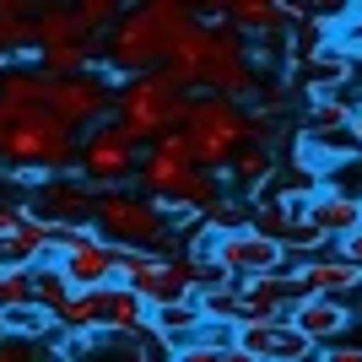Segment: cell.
<instances>
[{"label": "cell", "instance_id": "cell-1", "mask_svg": "<svg viewBox=\"0 0 362 362\" xmlns=\"http://www.w3.org/2000/svg\"><path fill=\"white\" fill-rule=\"evenodd\" d=\"M195 22V11L184 6V0H151V6H141V11L119 16L114 22V33L103 38L108 60L119 65V71L130 76H146V71H163L168 60H173V44H179V33Z\"/></svg>", "mask_w": 362, "mask_h": 362}, {"label": "cell", "instance_id": "cell-2", "mask_svg": "<svg viewBox=\"0 0 362 362\" xmlns=\"http://www.w3.org/2000/svg\"><path fill=\"white\" fill-rule=\"evenodd\" d=\"M179 130H184V141H189V163L206 168V173H222L227 157L238 146L265 136V130H255V119H249L238 103H222V98H189Z\"/></svg>", "mask_w": 362, "mask_h": 362}, {"label": "cell", "instance_id": "cell-3", "mask_svg": "<svg viewBox=\"0 0 362 362\" xmlns=\"http://www.w3.org/2000/svg\"><path fill=\"white\" fill-rule=\"evenodd\" d=\"M184 108H189V92L173 81L168 71H146V76H130V87L119 92V124L130 146L141 141H157L168 130L184 124Z\"/></svg>", "mask_w": 362, "mask_h": 362}, {"label": "cell", "instance_id": "cell-4", "mask_svg": "<svg viewBox=\"0 0 362 362\" xmlns=\"http://www.w3.org/2000/svg\"><path fill=\"white\" fill-rule=\"evenodd\" d=\"M92 227L103 243H130V249H146V255H173V227L157 216L151 200L136 195H114V189H98L92 200Z\"/></svg>", "mask_w": 362, "mask_h": 362}, {"label": "cell", "instance_id": "cell-5", "mask_svg": "<svg viewBox=\"0 0 362 362\" xmlns=\"http://www.w3.org/2000/svg\"><path fill=\"white\" fill-rule=\"evenodd\" d=\"M71 157H76V130H65V119H54L49 108H22L6 146H0V163L38 168L49 179H60V168H71Z\"/></svg>", "mask_w": 362, "mask_h": 362}, {"label": "cell", "instance_id": "cell-6", "mask_svg": "<svg viewBox=\"0 0 362 362\" xmlns=\"http://www.w3.org/2000/svg\"><path fill=\"white\" fill-rule=\"evenodd\" d=\"M216 265H222L233 281H259V276L292 271L298 259H292L281 243L259 238L255 227H243V233H227V238H216Z\"/></svg>", "mask_w": 362, "mask_h": 362}, {"label": "cell", "instance_id": "cell-7", "mask_svg": "<svg viewBox=\"0 0 362 362\" xmlns=\"http://www.w3.org/2000/svg\"><path fill=\"white\" fill-rule=\"evenodd\" d=\"M124 287L146 303V314H157L168 303H195V276H189V259L184 255H151Z\"/></svg>", "mask_w": 362, "mask_h": 362}, {"label": "cell", "instance_id": "cell-8", "mask_svg": "<svg viewBox=\"0 0 362 362\" xmlns=\"http://www.w3.org/2000/svg\"><path fill=\"white\" fill-rule=\"evenodd\" d=\"M233 346H243L255 362H314V346L292 330V319H265V325H238Z\"/></svg>", "mask_w": 362, "mask_h": 362}, {"label": "cell", "instance_id": "cell-9", "mask_svg": "<svg viewBox=\"0 0 362 362\" xmlns=\"http://www.w3.org/2000/svg\"><path fill=\"white\" fill-rule=\"evenodd\" d=\"M108 108H114V98H108V81L98 71L92 76H71V81H54V92H49V114L65 119V130L103 119Z\"/></svg>", "mask_w": 362, "mask_h": 362}, {"label": "cell", "instance_id": "cell-10", "mask_svg": "<svg viewBox=\"0 0 362 362\" xmlns=\"http://www.w3.org/2000/svg\"><path fill=\"white\" fill-rule=\"evenodd\" d=\"M92 200H98V184L87 179H44L38 189H33L28 211L38 216V222H92Z\"/></svg>", "mask_w": 362, "mask_h": 362}, {"label": "cell", "instance_id": "cell-11", "mask_svg": "<svg viewBox=\"0 0 362 362\" xmlns=\"http://www.w3.org/2000/svg\"><path fill=\"white\" fill-rule=\"evenodd\" d=\"M81 168H87L92 179L103 184H119L124 173H136V146H130V136H124V124H103V130H92V141L81 146Z\"/></svg>", "mask_w": 362, "mask_h": 362}, {"label": "cell", "instance_id": "cell-12", "mask_svg": "<svg viewBox=\"0 0 362 362\" xmlns=\"http://www.w3.org/2000/svg\"><path fill=\"white\" fill-rule=\"evenodd\" d=\"M308 298L303 281L292 271L259 276V281H243V325H265V319H287L298 303Z\"/></svg>", "mask_w": 362, "mask_h": 362}, {"label": "cell", "instance_id": "cell-13", "mask_svg": "<svg viewBox=\"0 0 362 362\" xmlns=\"http://www.w3.org/2000/svg\"><path fill=\"white\" fill-rule=\"evenodd\" d=\"M287 319H292V330L319 351V346H330V341H341V335L351 330V303H341V298H303Z\"/></svg>", "mask_w": 362, "mask_h": 362}, {"label": "cell", "instance_id": "cell-14", "mask_svg": "<svg viewBox=\"0 0 362 362\" xmlns=\"http://www.w3.org/2000/svg\"><path fill=\"white\" fill-rule=\"evenodd\" d=\"M292 276L303 281V292H308V298H341V303H346L351 292L362 287V271H357V265H346L335 249H330V255L298 259V265H292Z\"/></svg>", "mask_w": 362, "mask_h": 362}, {"label": "cell", "instance_id": "cell-15", "mask_svg": "<svg viewBox=\"0 0 362 362\" xmlns=\"http://www.w3.org/2000/svg\"><path fill=\"white\" fill-rule=\"evenodd\" d=\"M54 265L71 281V292H103L114 281V259H108L103 238H87V243H76V249H65V255H54Z\"/></svg>", "mask_w": 362, "mask_h": 362}, {"label": "cell", "instance_id": "cell-16", "mask_svg": "<svg viewBox=\"0 0 362 362\" xmlns=\"http://www.w3.org/2000/svg\"><path fill=\"white\" fill-rule=\"evenodd\" d=\"M146 319H151L146 303L124 287V281H108V287L98 292V330H108V335H141V330H146Z\"/></svg>", "mask_w": 362, "mask_h": 362}, {"label": "cell", "instance_id": "cell-17", "mask_svg": "<svg viewBox=\"0 0 362 362\" xmlns=\"http://www.w3.org/2000/svg\"><path fill=\"white\" fill-rule=\"evenodd\" d=\"M351 81H357V65H351L346 54H335L330 44L314 49V54L303 60V87H308V98H314V103H319V98H341Z\"/></svg>", "mask_w": 362, "mask_h": 362}, {"label": "cell", "instance_id": "cell-18", "mask_svg": "<svg viewBox=\"0 0 362 362\" xmlns=\"http://www.w3.org/2000/svg\"><path fill=\"white\" fill-rule=\"evenodd\" d=\"M49 259V222L38 216H22V222L0 238V265H16V271H33V265H44Z\"/></svg>", "mask_w": 362, "mask_h": 362}, {"label": "cell", "instance_id": "cell-19", "mask_svg": "<svg viewBox=\"0 0 362 362\" xmlns=\"http://www.w3.org/2000/svg\"><path fill=\"white\" fill-rule=\"evenodd\" d=\"M308 222L319 227V238H325V243H335V238H346V233L362 227V200H346V195L319 189V195L308 200Z\"/></svg>", "mask_w": 362, "mask_h": 362}, {"label": "cell", "instance_id": "cell-20", "mask_svg": "<svg viewBox=\"0 0 362 362\" xmlns=\"http://www.w3.org/2000/svg\"><path fill=\"white\" fill-rule=\"evenodd\" d=\"M49 92H54V76L44 71H22V65H6V76H0V103L6 108H49Z\"/></svg>", "mask_w": 362, "mask_h": 362}, {"label": "cell", "instance_id": "cell-21", "mask_svg": "<svg viewBox=\"0 0 362 362\" xmlns=\"http://www.w3.org/2000/svg\"><path fill=\"white\" fill-rule=\"evenodd\" d=\"M222 11H227V28H238V33H276L298 16L281 0H227Z\"/></svg>", "mask_w": 362, "mask_h": 362}, {"label": "cell", "instance_id": "cell-22", "mask_svg": "<svg viewBox=\"0 0 362 362\" xmlns=\"http://www.w3.org/2000/svg\"><path fill=\"white\" fill-rule=\"evenodd\" d=\"M200 325H206V319H200L195 303H168V308L151 314V335H157V346H163V351L189 346V341L200 335Z\"/></svg>", "mask_w": 362, "mask_h": 362}, {"label": "cell", "instance_id": "cell-23", "mask_svg": "<svg viewBox=\"0 0 362 362\" xmlns=\"http://www.w3.org/2000/svg\"><path fill=\"white\" fill-rule=\"evenodd\" d=\"M33 44V11L22 0H0V65H16V54H28Z\"/></svg>", "mask_w": 362, "mask_h": 362}, {"label": "cell", "instance_id": "cell-24", "mask_svg": "<svg viewBox=\"0 0 362 362\" xmlns=\"http://www.w3.org/2000/svg\"><path fill=\"white\" fill-rule=\"evenodd\" d=\"M222 179H238L243 189L255 195L259 184L271 179V146H265V141H249V146H238V151H233V157H227Z\"/></svg>", "mask_w": 362, "mask_h": 362}, {"label": "cell", "instance_id": "cell-25", "mask_svg": "<svg viewBox=\"0 0 362 362\" xmlns=\"http://www.w3.org/2000/svg\"><path fill=\"white\" fill-rule=\"evenodd\" d=\"M195 308H200L206 325H227V330H238V325H243V281H227V287L200 292Z\"/></svg>", "mask_w": 362, "mask_h": 362}, {"label": "cell", "instance_id": "cell-26", "mask_svg": "<svg viewBox=\"0 0 362 362\" xmlns=\"http://www.w3.org/2000/svg\"><path fill=\"white\" fill-rule=\"evenodd\" d=\"M351 114H357V108L341 103V98H319V103H308V130H303V136H314V141L351 136Z\"/></svg>", "mask_w": 362, "mask_h": 362}, {"label": "cell", "instance_id": "cell-27", "mask_svg": "<svg viewBox=\"0 0 362 362\" xmlns=\"http://www.w3.org/2000/svg\"><path fill=\"white\" fill-rule=\"evenodd\" d=\"M0 319H6V335L22 341V346L60 335V330H54V319H49V308H38V303H22V308H11V314H0Z\"/></svg>", "mask_w": 362, "mask_h": 362}, {"label": "cell", "instance_id": "cell-28", "mask_svg": "<svg viewBox=\"0 0 362 362\" xmlns=\"http://www.w3.org/2000/svg\"><path fill=\"white\" fill-rule=\"evenodd\" d=\"M200 227H211L216 238H227V233H243V227H249V200L243 195H216L211 206H206V211H200Z\"/></svg>", "mask_w": 362, "mask_h": 362}, {"label": "cell", "instance_id": "cell-29", "mask_svg": "<svg viewBox=\"0 0 362 362\" xmlns=\"http://www.w3.org/2000/svg\"><path fill=\"white\" fill-rule=\"evenodd\" d=\"M28 281H33V303H38V308H49V319H54V308H65V303H71V281L60 276V265H54V259L33 265Z\"/></svg>", "mask_w": 362, "mask_h": 362}, {"label": "cell", "instance_id": "cell-30", "mask_svg": "<svg viewBox=\"0 0 362 362\" xmlns=\"http://www.w3.org/2000/svg\"><path fill=\"white\" fill-rule=\"evenodd\" d=\"M319 189H330V195H346V200H362V151L341 157V163L325 168V184Z\"/></svg>", "mask_w": 362, "mask_h": 362}, {"label": "cell", "instance_id": "cell-31", "mask_svg": "<svg viewBox=\"0 0 362 362\" xmlns=\"http://www.w3.org/2000/svg\"><path fill=\"white\" fill-rule=\"evenodd\" d=\"M22 303H33V281H28V271H16V265H0V314H11V308H22Z\"/></svg>", "mask_w": 362, "mask_h": 362}, {"label": "cell", "instance_id": "cell-32", "mask_svg": "<svg viewBox=\"0 0 362 362\" xmlns=\"http://www.w3.org/2000/svg\"><path fill=\"white\" fill-rule=\"evenodd\" d=\"M314 362H362V341H330L314 351Z\"/></svg>", "mask_w": 362, "mask_h": 362}, {"label": "cell", "instance_id": "cell-33", "mask_svg": "<svg viewBox=\"0 0 362 362\" xmlns=\"http://www.w3.org/2000/svg\"><path fill=\"white\" fill-rule=\"evenodd\" d=\"M222 351H227V346H222ZM222 351H216V346H200V341H189V346L168 351V362H222Z\"/></svg>", "mask_w": 362, "mask_h": 362}, {"label": "cell", "instance_id": "cell-34", "mask_svg": "<svg viewBox=\"0 0 362 362\" xmlns=\"http://www.w3.org/2000/svg\"><path fill=\"white\" fill-rule=\"evenodd\" d=\"M22 216H28V200H11V195H0V238H6V233H11V227L22 222Z\"/></svg>", "mask_w": 362, "mask_h": 362}, {"label": "cell", "instance_id": "cell-35", "mask_svg": "<svg viewBox=\"0 0 362 362\" xmlns=\"http://www.w3.org/2000/svg\"><path fill=\"white\" fill-rule=\"evenodd\" d=\"M335 255L362 271V227H357V233H346V238H335Z\"/></svg>", "mask_w": 362, "mask_h": 362}, {"label": "cell", "instance_id": "cell-36", "mask_svg": "<svg viewBox=\"0 0 362 362\" xmlns=\"http://www.w3.org/2000/svg\"><path fill=\"white\" fill-rule=\"evenodd\" d=\"M195 341H200V346H216V351H222V346H233V330H227V325H200Z\"/></svg>", "mask_w": 362, "mask_h": 362}, {"label": "cell", "instance_id": "cell-37", "mask_svg": "<svg viewBox=\"0 0 362 362\" xmlns=\"http://www.w3.org/2000/svg\"><path fill=\"white\" fill-rule=\"evenodd\" d=\"M0 362H33V346H22V341H6V346H0Z\"/></svg>", "mask_w": 362, "mask_h": 362}, {"label": "cell", "instance_id": "cell-38", "mask_svg": "<svg viewBox=\"0 0 362 362\" xmlns=\"http://www.w3.org/2000/svg\"><path fill=\"white\" fill-rule=\"evenodd\" d=\"M11 124H16V108L0 103V146H6V136H11Z\"/></svg>", "mask_w": 362, "mask_h": 362}, {"label": "cell", "instance_id": "cell-39", "mask_svg": "<svg viewBox=\"0 0 362 362\" xmlns=\"http://www.w3.org/2000/svg\"><path fill=\"white\" fill-rule=\"evenodd\" d=\"M222 362H255V357H249L243 346H227V351H222Z\"/></svg>", "mask_w": 362, "mask_h": 362}, {"label": "cell", "instance_id": "cell-40", "mask_svg": "<svg viewBox=\"0 0 362 362\" xmlns=\"http://www.w3.org/2000/svg\"><path fill=\"white\" fill-rule=\"evenodd\" d=\"M6 341H11V335H6V319H0V346H6Z\"/></svg>", "mask_w": 362, "mask_h": 362}, {"label": "cell", "instance_id": "cell-41", "mask_svg": "<svg viewBox=\"0 0 362 362\" xmlns=\"http://www.w3.org/2000/svg\"><path fill=\"white\" fill-rule=\"evenodd\" d=\"M0 76H6V65H0Z\"/></svg>", "mask_w": 362, "mask_h": 362}, {"label": "cell", "instance_id": "cell-42", "mask_svg": "<svg viewBox=\"0 0 362 362\" xmlns=\"http://www.w3.org/2000/svg\"><path fill=\"white\" fill-rule=\"evenodd\" d=\"M0 179H6V173H0Z\"/></svg>", "mask_w": 362, "mask_h": 362}]
</instances>
